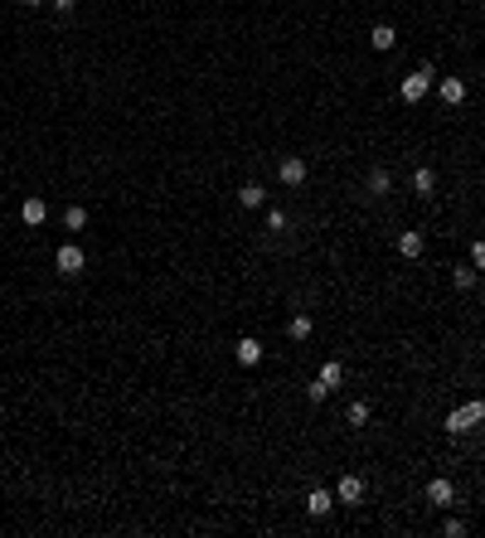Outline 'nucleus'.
<instances>
[{
    "instance_id": "nucleus-11",
    "label": "nucleus",
    "mask_w": 485,
    "mask_h": 538,
    "mask_svg": "<svg viewBox=\"0 0 485 538\" xmlns=\"http://www.w3.org/2000/svg\"><path fill=\"white\" fill-rule=\"evenodd\" d=\"M437 92H442V102H452V107L466 102V82H461V78H442V82H437Z\"/></svg>"
},
{
    "instance_id": "nucleus-23",
    "label": "nucleus",
    "mask_w": 485,
    "mask_h": 538,
    "mask_svg": "<svg viewBox=\"0 0 485 538\" xmlns=\"http://www.w3.org/2000/svg\"><path fill=\"white\" fill-rule=\"evenodd\" d=\"M49 5H54L58 15H68V10H78V0H49Z\"/></svg>"
},
{
    "instance_id": "nucleus-3",
    "label": "nucleus",
    "mask_w": 485,
    "mask_h": 538,
    "mask_svg": "<svg viewBox=\"0 0 485 538\" xmlns=\"http://www.w3.org/2000/svg\"><path fill=\"white\" fill-rule=\"evenodd\" d=\"M54 267L63 271V276H78V271L87 267V252H82L78 242H63V247H58V257H54Z\"/></svg>"
},
{
    "instance_id": "nucleus-1",
    "label": "nucleus",
    "mask_w": 485,
    "mask_h": 538,
    "mask_svg": "<svg viewBox=\"0 0 485 538\" xmlns=\"http://www.w3.org/2000/svg\"><path fill=\"white\" fill-rule=\"evenodd\" d=\"M485 427V398H471V403H461L452 417H447V431L452 436H466V431Z\"/></svg>"
},
{
    "instance_id": "nucleus-22",
    "label": "nucleus",
    "mask_w": 485,
    "mask_h": 538,
    "mask_svg": "<svg viewBox=\"0 0 485 538\" xmlns=\"http://www.w3.org/2000/svg\"><path fill=\"white\" fill-rule=\"evenodd\" d=\"M267 228H272V233H287V214H282V209H272V214H267Z\"/></svg>"
},
{
    "instance_id": "nucleus-21",
    "label": "nucleus",
    "mask_w": 485,
    "mask_h": 538,
    "mask_svg": "<svg viewBox=\"0 0 485 538\" xmlns=\"http://www.w3.org/2000/svg\"><path fill=\"white\" fill-rule=\"evenodd\" d=\"M471 267H481V271H485V238L471 242Z\"/></svg>"
},
{
    "instance_id": "nucleus-8",
    "label": "nucleus",
    "mask_w": 485,
    "mask_h": 538,
    "mask_svg": "<svg viewBox=\"0 0 485 538\" xmlns=\"http://www.w3.org/2000/svg\"><path fill=\"white\" fill-rule=\"evenodd\" d=\"M340 378H345V364L325 359V364H321V374H316V388H325V393H335V388H340Z\"/></svg>"
},
{
    "instance_id": "nucleus-10",
    "label": "nucleus",
    "mask_w": 485,
    "mask_h": 538,
    "mask_svg": "<svg viewBox=\"0 0 485 538\" xmlns=\"http://www.w3.org/2000/svg\"><path fill=\"white\" fill-rule=\"evenodd\" d=\"M233 359H238L242 369H252V364H262V345L257 340H238L233 345Z\"/></svg>"
},
{
    "instance_id": "nucleus-20",
    "label": "nucleus",
    "mask_w": 485,
    "mask_h": 538,
    "mask_svg": "<svg viewBox=\"0 0 485 538\" xmlns=\"http://www.w3.org/2000/svg\"><path fill=\"white\" fill-rule=\"evenodd\" d=\"M350 422H354V427H364V422H369V403H364V398H359V403H350Z\"/></svg>"
},
{
    "instance_id": "nucleus-18",
    "label": "nucleus",
    "mask_w": 485,
    "mask_h": 538,
    "mask_svg": "<svg viewBox=\"0 0 485 538\" xmlns=\"http://www.w3.org/2000/svg\"><path fill=\"white\" fill-rule=\"evenodd\" d=\"M452 281H457V291H471V286H476V267H457Z\"/></svg>"
},
{
    "instance_id": "nucleus-6",
    "label": "nucleus",
    "mask_w": 485,
    "mask_h": 538,
    "mask_svg": "<svg viewBox=\"0 0 485 538\" xmlns=\"http://www.w3.org/2000/svg\"><path fill=\"white\" fill-rule=\"evenodd\" d=\"M277 175H282V185H301L306 180V161L301 156H282L277 161Z\"/></svg>"
},
{
    "instance_id": "nucleus-4",
    "label": "nucleus",
    "mask_w": 485,
    "mask_h": 538,
    "mask_svg": "<svg viewBox=\"0 0 485 538\" xmlns=\"http://www.w3.org/2000/svg\"><path fill=\"white\" fill-rule=\"evenodd\" d=\"M427 500L437 505V510H442V505H452V500H457V485L447 480V475H432V480H427Z\"/></svg>"
},
{
    "instance_id": "nucleus-24",
    "label": "nucleus",
    "mask_w": 485,
    "mask_h": 538,
    "mask_svg": "<svg viewBox=\"0 0 485 538\" xmlns=\"http://www.w3.org/2000/svg\"><path fill=\"white\" fill-rule=\"evenodd\" d=\"M20 5H44V0H20Z\"/></svg>"
},
{
    "instance_id": "nucleus-12",
    "label": "nucleus",
    "mask_w": 485,
    "mask_h": 538,
    "mask_svg": "<svg viewBox=\"0 0 485 538\" xmlns=\"http://www.w3.org/2000/svg\"><path fill=\"white\" fill-rule=\"evenodd\" d=\"M20 218H25L29 228H39V223H44V218H49V204H44V199H39V194H34V199H25V209H20Z\"/></svg>"
},
{
    "instance_id": "nucleus-19",
    "label": "nucleus",
    "mask_w": 485,
    "mask_h": 538,
    "mask_svg": "<svg viewBox=\"0 0 485 538\" xmlns=\"http://www.w3.org/2000/svg\"><path fill=\"white\" fill-rule=\"evenodd\" d=\"M63 223H68L73 233H82V228H87V209H78V204H73V209L63 214Z\"/></svg>"
},
{
    "instance_id": "nucleus-5",
    "label": "nucleus",
    "mask_w": 485,
    "mask_h": 538,
    "mask_svg": "<svg viewBox=\"0 0 485 538\" xmlns=\"http://www.w3.org/2000/svg\"><path fill=\"white\" fill-rule=\"evenodd\" d=\"M335 500H340V505H359V500H364V480H359V475H340Z\"/></svg>"
},
{
    "instance_id": "nucleus-13",
    "label": "nucleus",
    "mask_w": 485,
    "mask_h": 538,
    "mask_svg": "<svg viewBox=\"0 0 485 538\" xmlns=\"http://www.w3.org/2000/svg\"><path fill=\"white\" fill-rule=\"evenodd\" d=\"M369 44H374L378 54H388V49L398 44V29H393V25H374V34H369Z\"/></svg>"
},
{
    "instance_id": "nucleus-17",
    "label": "nucleus",
    "mask_w": 485,
    "mask_h": 538,
    "mask_svg": "<svg viewBox=\"0 0 485 538\" xmlns=\"http://www.w3.org/2000/svg\"><path fill=\"white\" fill-rule=\"evenodd\" d=\"M287 330H292V340H311V330H316V325H311V316H292V325H287Z\"/></svg>"
},
{
    "instance_id": "nucleus-2",
    "label": "nucleus",
    "mask_w": 485,
    "mask_h": 538,
    "mask_svg": "<svg viewBox=\"0 0 485 538\" xmlns=\"http://www.w3.org/2000/svg\"><path fill=\"white\" fill-rule=\"evenodd\" d=\"M432 87H437V73H432V68H417V73H407V78H403L398 97H403V102H422Z\"/></svg>"
},
{
    "instance_id": "nucleus-16",
    "label": "nucleus",
    "mask_w": 485,
    "mask_h": 538,
    "mask_svg": "<svg viewBox=\"0 0 485 538\" xmlns=\"http://www.w3.org/2000/svg\"><path fill=\"white\" fill-rule=\"evenodd\" d=\"M412 189H417V194H432V189H437V175H432L427 165H417V170H412Z\"/></svg>"
},
{
    "instance_id": "nucleus-7",
    "label": "nucleus",
    "mask_w": 485,
    "mask_h": 538,
    "mask_svg": "<svg viewBox=\"0 0 485 538\" xmlns=\"http://www.w3.org/2000/svg\"><path fill=\"white\" fill-rule=\"evenodd\" d=\"M330 510H335V495H330V490H321V485H316V490L306 495V514H311V519H321V514H330Z\"/></svg>"
},
{
    "instance_id": "nucleus-14",
    "label": "nucleus",
    "mask_w": 485,
    "mask_h": 538,
    "mask_svg": "<svg viewBox=\"0 0 485 538\" xmlns=\"http://www.w3.org/2000/svg\"><path fill=\"white\" fill-rule=\"evenodd\" d=\"M238 204H242V209H262V204H267V189H262V185H242L238 189Z\"/></svg>"
},
{
    "instance_id": "nucleus-15",
    "label": "nucleus",
    "mask_w": 485,
    "mask_h": 538,
    "mask_svg": "<svg viewBox=\"0 0 485 538\" xmlns=\"http://www.w3.org/2000/svg\"><path fill=\"white\" fill-rule=\"evenodd\" d=\"M398 252H403L407 262H412V257H422V233H398Z\"/></svg>"
},
{
    "instance_id": "nucleus-9",
    "label": "nucleus",
    "mask_w": 485,
    "mask_h": 538,
    "mask_svg": "<svg viewBox=\"0 0 485 538\" xmlns=\"http://www.w3.org/2000/svg\"><path fill=\"white\" fill-rule=\"evenodd\" d=\"M388 189H393V175H388L383 165H374V170H369V180H364V194H369V199H378V194H388Z\"/></svg>"
}]
</instances>
